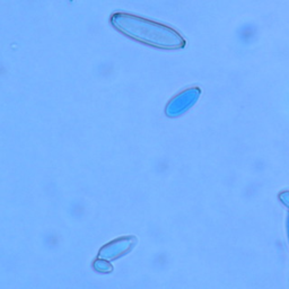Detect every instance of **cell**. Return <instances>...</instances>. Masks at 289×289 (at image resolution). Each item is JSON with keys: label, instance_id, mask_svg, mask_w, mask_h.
I'll list each match as a JSON object with an SVG mask.
<instances>
[{"label": "cell", "instance_id": "7a4b0ae2", "mask_svg": "<svg viewBox=\"0 0 289 289\" xmlns=\"http://www.w3.org/2000/svg\"><path fill=\"white\" fill-rule=\"evenodd\" d=\"M200 88L198 87H192V88H187L183 90L182 93L175 96L171 102H169L166 112L168 116H177L185 112L187 109H190L194 105L197 100L200 96Z\"/></svg>", "mask_w": 289, "mask_h": 289}, {"label": "cell", "instance_id": "6da1fadb", "mask_svg": "<svg viewBox=\"0 0 289 289\" xmlns=\"http://www.w3.org/2000/svg\"><path fill=\"white\" fill-rule=\"evenodd\" d=\"M111 23L122 34L150 47L175 50L185 45L183 36L172 27L132 14H114Z\"/></svg>", "mask_w": 289, "mask_h": 289}]
</instances>
